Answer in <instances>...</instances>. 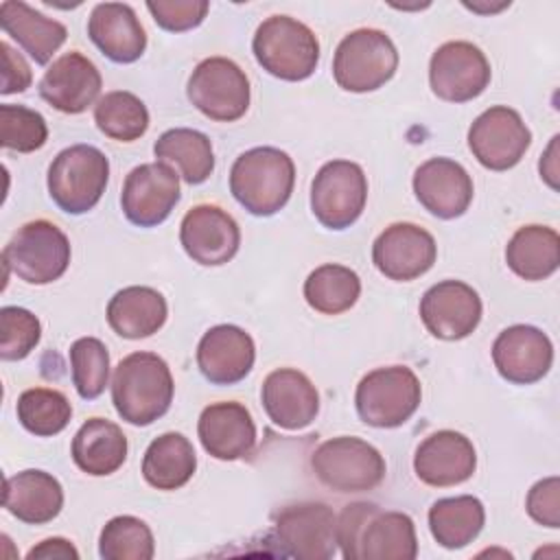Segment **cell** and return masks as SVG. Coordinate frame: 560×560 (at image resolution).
<instances>
[{
	"mask_svg": "<svg viewBox=\"0 0 560 560\" xmlns=\"http://www.w3.org/2000/svg\"><path fill=\"white\" fill-rule=\"evenodd\" d=\"M337 545L346 560H413L416 525L409 514L357 501L337 518Z\"/></svg>",
	"mask_w": 560,
	"mask_h": 560,
	"instance_id": "cell-1",
	"label": "cell"
},
{
	"mask_svg": "<svg viewBox=\"0 0 560 560\" xmlns=\"http://www.w3.org/2000/svg\"><path fill=\"white\" fill-rule=\"evenodd\" d=\"M173 394L171 368L155 352H131L114 370V409L133 427H147L162 418L171 409Z\"/></svg>",
	"mask_w": 560,
	"mask_h": 560,
	"instance_id": "cell-2",
	"label": "cell"
},
{
	"mask_svg": "<svg viewBox=\"0 0 560 560\" xmlns=\"http://www.w3.org/2000/svg\"><path fill=\"white\" fill-rule=\"evenodd\" d=\"M295 184L291 155L276 147H254L241 153L230 168V192L254 217L280 212Z\"/></svg>",
	"mask_w": 560,
	"mask_h": 560,
	"instance_id": "cell-3",
	"label": "cell"
},
{
	"mask_svg": "<svg viewBox=\"0 0 560 560\" xmlns=\"http://www.w3.org/2000/svg\"><path fill=\"white\" fill-rule=\"evenodd\" d=\"M252 50L262 70L282 81H304L319 63L317 35L291 15L262 20L254 33Z\"/></svg>",
	"mask_w": 560,
	"mask_h": 560,
	"instance_id": "cell-4",
	"label": "cell"
},
{
	"mask_svg": "<svg viewBox=\"0 0 560 560\" xmlns=\"http://www.w3.org/2000/svg\"><path fill=\"white\" fill-rule=\"evenodd\" d=\"M109 179L107 155L92 144H72L57 153L48 166V195L68 214L92 210Z\"/></svg>",
	"mask_w": 560,
	"mask_h": 560,
	"instance_id": "cell-5",
	"label": "cell"
},
{
	"mask_svg": "<svg viewBox=\"0 0 560 560\" xmlns=\"http://www.w3.org/2000/svg\"><path fill=\"white\" fill-rule=\"evenodd\" d=\"M422 387L407 365H387L368 372L354 392L359 418L376 429L405 424L420 407Z\"/></svg>",
	"mask_w": 560,
	"mask_h": 560,
	"instance_id": "cell-6",
	"label": "cell"
},
{
	"mask_svg": "<svg viewBox=\"0 0 560 560\" xmlns=\"http://www.w3.org/2000/svg\"><path fill=\"white\" fill-rule=\"evenodd\" d=\"M398 68V50L392 37L378 28L348 33L332 57V77L346 92H374L383 88Z\"/></svg>",
	"mask_w": 560,
	"mask_h": 560,
	"instance_id": "cell-7",
	"label": "cell"
},
{
	"mask_svg": "<svg viewBox=\"0 0 560 560\" xmlns=\"http://www.w3.org/2000/svg\"><path fill=\"white\" fill-rule=\"evenodd\" d=\"M70 241L50 221L35 219L18 228L2 249L7 271L28 284H50L70 265Z\"/></svg>",
	"mask_w": 560,
	"mask_h": 560,
	"instance_id": "cell-8",
	"label": "cell"
},
{
	"mask_svg": "<svg viewBox=\"0 0 560 560\" xmlns=\"http://www.w3.org/2000/svg\"><path fill=\"white\" fill-rule=\"evenodd\" d=\"M311 468L335 492L374 490L387 472L381 451L354 435H337L322 442L311 455Z\"/></svg>",
	"mask_w": 560,
	"mask_h": 560,
	"instance_id": "cell-9",
	"label": "cell"
},
{
	"mask_svg": "<svg viewBox=\"0 0 560 560\" xmlns=\"http://www.w3.org/2000/svg\"><path fill=\"white\" fill-rule=\"evenodd\" d=\"M186 94L210 120L234 122L249 107V79L232 59L208 57L190 72Z\"/></svg>",
	"mask_w": 560,
	"mask_h": 560,
	"instance_id": "cell-10",
	"label": "cell"
},
{
	"mask_svg": "<svg viewBox=\"0 0 560 560\" xmlns=\"http://www.w3.org/2000/svg\"><path fill=\"white\" fill-rule=\"evenodd\" d=\"M368 201L363 168L350 160L326 162L311 184V210L328 230L350 228Z\"/></svg>",
	"mask_w": 560,
	"mask_h": 560,
	"instance_id": "cell-11",
	"label": "cell"
},
{
	"mask_svg": "<svg viewBox=\"0 0 560 560\" xmlns=\"http://www.w3.org/2000/svg\"><path fill=\"white\" fill-rule=\"evenodd\" d=\"M273 542L282 556L298 560H328L337 551V516L319 501H302L278 512Z\"/></svg>",
	"mask_w": 560,
	"mask_h": 560,
	"instance_id": "cell-12",
	"label": "cell"
},
{
	"mask_svg": "<svg viewBox=\"0 0 560 560\" xmlns=\"http://www.w3.org/2000/svg\"><path fill=\"white\" fill-rule=\"evenodd\" d=\"M532 144V131L521 114L508 105L481 112L468 129V149L475 160L490 171L516 166Z\"/></svg>",
	"mask_w": 560,
	"mask_h": 560,
	"instance_id": "cell-13",
	"label": "cell"
},
{
	"mask_svg": "<svg viewBox=\"0 0 560 560\" xmlns=\"http://www.w3.org/2000/svg\"><path fill=\"white\" fill-rule=\"evenodd\" d=\"M492 77L490 61L470 42H446L429 61L431 92L448 103H466L483 94Z\"/></svg>",
	"mask_w": 560,
	"mask_h": 560,
	"instance_id": "cell-14",
	"label": "cell"
},
{
	"mask_svg": "<svg viewBox=\"0 0 560 560\" xmlns=\"http://www.w3.org/2000/svg\"><path fill=\"white\" fill-rule=\"evenodd\" d=\"M179 201V175L164 162H147L129 171L120 192V208L138 228H155L168 219Z\"/></svg>",
	"mask_w": 560,
	"mask_h": 560,
	"instance_id": "cell-15",
	"label": "cell"
},
{
	"mask_svg": "<svg viewBox=\"0 0 560 560\" xmlns=\"http://www.w3.org/2000/svg\"><path fill=\"white\" fill-rule=\"evenodd\" d=\"M435 258L438 245L433 234L407 221L387 225L372 245L374 267L396 282H409L424 276Z\"/></svg>",
	"mask_w": 560,
	"mask_h": 560,
	"instance_id": "cell-16",
	"label": "cell"
},
{
	"mask_svg": "<svg viewBox=\"0 0 560 560\" xmlns=\"http://www.w3.org/2000/svg\"><path fill=\"white\" fill-rule=\"evenodd\" d=\"M481 298L462 280H442L424 291L420 319L424 328L444 341L466 339L481 322Z\"/></svg>",
	"mask_w": 560,
	"mask_h": 560,
	"instance_id": "cell-17",
	"label": "cell"
},
{
	"mask_svg": "<svg viewBox=\"0 0 560 560\" xmlns=\"http://www.w3.org/2000/svg\"><path fill=\"white\" fill-rule=\"evenodd\" d=\"M179 243L184 252L203 267L230 262L241 245V230L232 214L214 203L190 208L179 223Z\"/></svg>",
	"mask_w": 560,
	"mask_h": 560,
	"instance_id": "cell-18",
	"label": "cell"
},
{
	"mask_svg": "<svg viewBox=\"0 0 560 560\" xmlns=\"http://www.w3.org/2000/svg\"><path fill=\"white\" fill-rule=\"evenodd\" d=\"M492 361L508 383L532 385L551 370L553 343L540 328L514 324L497 335L492 343Z\"/></svg>",
	"mask_w": 560,
	"mask_h": 560,
	"instance_id": "cell-19",
	"label": "cell"
},
{
	"mask_svg": "<svg viewBox=\"0 0 560 560\" xmlns=\"http://www.w3.org/2000/svg\"><path fill=\"white\" fill-rule=\"evenodd\" d=\"M413 195L420 206L438 219L462 217L472 201V179L468 171L451 158H431L413 173Z\"/></svg>",
	"mask_w": 560,
	"mask_h": 560,
	"instance_id": "cell-20",
	"label": "cell"
},
{
	"mask_svg": "<svg viewBox=\"0 0 560 560\" xmlns=\"http://www.w3.org/2000/svg\"><path fill=\"white\" fill-rule=\"evenodd\" d=\"M477 468V453L472 442L453 429H442L427 435L413 455L416 477L433 488H448L464 483Z\"/></svg>",
	"mask_w": 560,
	"mask_h": 560,
	"instance_id": "cell-21",
	"label": "cell"
},
{
	"mask_svg": "<svg viewBox=\"0 0 560 560\" xmlns=\"http://www.w3.org/2000/svg\"><path fill=\"white\" fill-rule=\"evenodd\" d=\"M256 361V346L247 330L234 324H219L203 332L197 346V368L212 385L243 381Z\"/></svg>",
	"mask_w": 560,
	"mask_h": 560,
	"instance_id": "cell-22",
	"label": "cell"
},
{
	"mask_svg": "<svg viewBox=\"0 0 560 560\" xmlns=\"http://www.w3.org/2000/svg\"><path fill=\"white\" fill-rule=\"evenodd\" d=\"M260 400L267 418L287 431L308 427L319 413V394L313 381L295 368L269 372L260 387Z\"/></svg>",
	"mask_w": 560,
	"mask_h": 560,
	"instance_id": "cell-23",
	"label": "cell"
},
{
	"mask_svg": "<svg viewBox=\"0 0 560 560\" xmlns=\"http://www.w3.org/2000/svg\"><path fill=\"white\" fill-rule=\"evenodd\" d=\"M103 79L98 68L79 50L52 61L39 81V96L63 114H81L98 98Z\"/></svg>",
	"mask_w": 560,
	"mask_h": 560,
	"instance_id": "cell-24",
	"label": "cell"
},
{
	"mask_svg": "<svg viewBox=\"0 0 560 560\" xmlns=\"http://www.w3.org/2000/svg\"><path fill=\"white\" fill-rule=\"evenodd\" d=\"M197 435L208 455L234 462L252 455L256 446V424L249 409L236 400L208 405L197 422Z\"/></svg>",
	"mask_w": 560,
	"mask_h": 560,
	"instance_id": "cell-25",
	"label": "cell"
},
{
	"mask_svg": "<svg viewBox=\"0 0 560 560\" xmlns=\"http://www.w3.org/2000/svg\"><path fill=\"white\" fill-rule=\"evenodd\" d=\"M88 37L114 63H133L147 48L136 11L122 2H101L88 18Z\"/></svg>",
	"mask_w": 560,
	"mask_h": 560,
	"instance_id": "cell-26",
	"label": "cell"
},
{
	"mask_svg": "<svg viewBox=\"0 0 560 560\" xmlns=\"http://www.w3.org/2000/svg\"><path fill=\"white\" fill-rule=\"evenodd\" d=\"M2 505L22 523L44 525L61 512L63 488L50 472L28 468L4 479Z\"/></svg>",
	"mask_w": 560,
	"mask_h": 560,
	"instance_id": "cell-27",
	"label": "cell"
},
{
	"mask_svg": "<svg viewBox=\"0 0 560 560\" xmlns=\"http://www.w3.org/2000/svg\"><path fill=\"white\" fill-rule=\"evenodd\" d=\"M0 24L2 31L39 66H46L68 37V28L59 20L46 18L20 0H4L0 4Z\"/></svg>",
	"mask_w": 560,
	"mask_h": 560,
	"instance_id": "cell-28",
	"label": "cell"
},
{
	"mask_svg": "<svg viewBox=\"0 0 560 560\" xmlns=\"http://www.w3.org/2000/svg\"><path fill=\"white\" fill-rule=\"evenodd\" d=\"M105 315L116 335L125 339H144L164 326L168 306L158 289L133 284L112 295Z\"/></svg>",
	"mask_w": 560,
	"mask_h": 560,
	"instance_id": "cell-29",
	"label": "cell"
},
{
	"mask_svg": "<svg viewBox=\"0 0 560 560\" xmlns=\"http://www.w3.org/2000/svg\"><path fill=\"white\" fill-rule=\"evenodd\" d=\"M127 438L122 429L105 418L85 420L72 438V462L92 477L116 472L127 459Z\"/></svg>",
	"mask_w": 560,
	"mask_h": 560,
	"instance_id": "cell-30",
	"label": "cell"
},
{
	"mask_svg": "<svg viewBox=\"0 0 560 560\" xmlns=\"http://www.w3.org/2000/svg\"><path fill=\"white\" fill-rule=\"evenodd\" d=\"M508 267L523 280L536 282L556 273L560 265V236L549 225H523L505 245Z\"/></svg>",
	"mask_w": 560,
	"mask_h": 560,
	"instance_id": "cell-31",
	"label": "cell"
},
{
	"mask_svg": "<svg viewBox=\"0 0 560 560\" xmlns=\"http://www.w3.org/2000/svg\"><path fill=\"white\" fill-rule=\"evenodd\" d=\"M197 470V455L190 440L177 431L158 435L144 451L142 477L151 488L177 490Z\"/></svg>",
	"mask_w": 560,
	"mask_h": 560,
	"instance_id": "cell-32",
	"label": "cell"
},
{
	"mask_svg": "<svg viewBox=\"0 0 560 560\" xmlns=\"http://www.w3.org/2000/svg\"><path fill=\"white\" fill-rule=\"evenodd\" d=\"M153 153L158 162L175 166L177 175L186 184H203L214 171L212 142L206 133L188 127H175L164 131L155 144Z\"/></svg>",
	"mask_w": 560,
	"mask_h": 560,
	"instance_id": "cell-33",
	"label": "cell"
},
{
	"mask_svg": "<svg viewBox=\"0 0 560 560\" xmlns=\"http://www.w3.org/2000/svg\"><path fill=\"white\" fill-rule=\"evenodd\" d=\"M486 510L472 494L444 497L429 508V529L444 549H462L470 545L483 529Z\"/></svg>",
	"mask_w": 560,
	"mask_h": 560,
	"instance_id": "cell-34",
	"label": "cell"
},
{
	"mask_svg": "<svg viewBox=\"0 0 560 560\" xmlns=\"http://www.w3.org/2000/svg\"><path fill=\"white\" fill-rule=\"evenodd\" d=\"M361 295V278L354 269L337 262L319 265L304 280V300L322 315L350 311Z\"/></svg>",
	"mask_w": 560,
	"mask_h": 560,
	"instance_id": "cell-35",
	"label": "cell"
},
{
	"mask_svg": "<svg viewBox=\"0 0 560 560\" xmlns=\"http://www.w3.org/2000/svg\"><path fill=\"white\" fill-rule=\"evenodd\" d=\"M94 122L107 138L133 142L149 129V109L133 92L114 90L96 101Z\"/></svg>",
	"mask_w": 560,
	"mask_h": 560,
	"instance_id": "cell-36",
	"label": "cell"
},
{
	"mask_svg": "<svg viewBox=\"0 0 560 560\" xmlns=\"http://www.w3.org/2000/svg\"><path fill=\"white\" fill-rule=\"evenodd\" d=\"M15 413L28 433L37 438H50L68 427L72 418V405L59 389L31 387L20 394Z\"/></svg>",
	"mask_w": 560,
	"mask_h": 560,
	"instance_id": "cell-37",
	"label": "cell"
},
{
	"mask_svg": "<svg viewBox=\"0 0 560 560\" xmlns=\"http://www.w3.org/2000/svg\"><path fill=\"white\" fill-rule=\"evenodd\" d=\"M153 553V534L149 525L136 516H114L101 529L98 556L103 560H151Z\"/></svg>",
	"mask_w": 560,
	"mask_h": 560,
	"instance_id": "cell-38",
	"label": "cell"
},
{
	"mask_svg": "<svg viewBox=\"0 0 560 560\" xmlns=\"http://www.w3.org/2000/svg\"><path fill=\"white\" fill-rule=\"evenodd\" d=\"M72 385L83 400L98 398L109 381V352L96 337H79L70 346Z\"/></svg>",
	"mask_w": 560,
	"mask_h": 560,
	"instance_id": "cell-39",
	"label": "cell"
},
{
	"mask_svg": "<svg viewBox=\"0 0 560 560\" xmlns=\"http://www.w3.org/2000/svg\"><path fill=\"white\" fill-rule=\"evenodd\" d=\"M48 140L44 116L24 105H0V144L18 153H33Z\"/></svg>",
	"mask_w": 560,
	"mask_h": 560,
	"instance_id": "cell-40",
	"label": "cell"
},
{
	"mask_svg": "<svg viewBox=\"0 0 560 560\" xmlns=\"http://www.w3.org/2000/svg\"><path fill=\"white\" fill-rule=\"evenodd\" d=\"M42 339L39 319L22 306L0 308V357L4 361H20L28 357Z\"/></svg>",
	"mask_w": 560,
	"mask_h": 560,
	"instance_id": "cell-41",
	"label": "cell"
},
{
	"mask_svg": "<svg viewBox=\"0 0 560 560\" xmlns=\"http://www.w3.org/2000/svg\"><path fill=\"white\" fill-rule=\"evenodd\" d=\"M153 22L168 33H184L199 26L210 9L206 0H158L147 2Z\"/></svg>",
	"mask_w": 560,
	"mask_h": 560,
	"instance_id": "cell-42",
	"label": "cell"
},
{
	"mask_svg": "<svg viewBox=\"0 0 560 560\" xmlns=\"http://www.w3.org/2000/svg\"><path fill=\"white\" fill-rule=\"evenodd\" d=\"M527 514L545 527H560V479L547 477L536 481L525 499Z\"/></svg>",
	"mask_w": 560,
	"mask_h": 560,
	"instance_id": "cell-43",
	"label": "cell"
},
{
	"mask_svg": "<svg viewBox=\"0 0 560 560\" xmlns=\"http://www.w3.org/2000/svg\"><path fill=\"white\" fill-rule=\"evenodd\" d=\"M0 50H2V88L0 92L2 94H15V92H24L31 81H33V74H31V66L26 63V59L15 50L11 48L9 42H0Z\"/></svg>",
	"mask_w": 560,
	"mask_h": 560,
	"instance_id": "cell-44",
	"label": "cell"
},
{
	"mask_svg": "<svg viewBox=\"0 0 560 560\" xmlns=\"http://www.w3.org/2000/svg\"><path fill=\"white\" fill-rule=\"evenodd\" d=\"M28 560H39V558H61V560H79V551L74 549V545L66 538H46L42 540L37 547H33L28 553H26Z\"/></svg>",
	"mask_w": 560,
	"mask_h": 560,
	"instance_id": "cell-45",
	"label": "cell"
},
{
	"mask_svg": "<svg viewBox=\"0 0 560 560\" xmlns=\"http://www.w3.org/2000/svg\"><path fill=\"white\" fill-rule=\"evenodd\" d=\"M558 136H553L551 138V142H549V147H547V151H545V155L540 158V164H538V171H540V177L551 186V188H558V182H556V177H558Z\"/></svg>",
	"mask_w": 560,
	"mask_h": 560,
	"instance_id": "cell-46",
	"label": "cell"
}]
</instances>
